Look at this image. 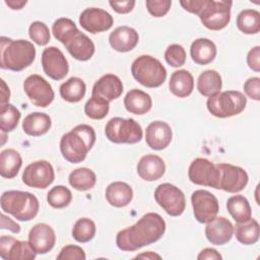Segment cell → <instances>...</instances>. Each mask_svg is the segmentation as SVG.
I'll list each match as a JSON object with an SVG mask.
<instances>
[{
    "mask_svg": "<svg viewBox=\"0 0 260 260\" xmlns=\"http://www.w3.org/2000/svg\"><path fill=\"white\" fill-rule=\"evenodd\" d=\"M166 232V221L154 212L144 214L138 221L117 234L116 244L122 251H136L158 241Z\"/></svg>",
    "mask_w": 260,
    "mask_h": 260,
    "instance_id": "1",
    "label": "cell"
},
{
    "mask_svg": "<svg viewBox=\"0 0 260 260\" xmlns=\"http://www.w3.org/2000/svg\"><path fill=\"white\" fill-rule=\"evenodd\" d=\"M95 138V131L91 126L87 124L75 126L61 137L60 150L63 157L71 164L81 162L92 148Z\"/></svg>",
    "mask_w": 260,
    "mask_h": 260,
    "instance_id": "2",
    "label": "cell"
},
{
    "mask_svg": "<svg viewBox=\"0 0 260 260\" xmlns=\"http://www.w3.org/2000/svg\"><path fill=\"white\" fill-rule=\"evenodd\" d=\"M0 44V66L2 69L18 72L32 64L36 58V48L32 43L26 40L1 37Z\"/></svg>",
    "mask_w": 260,
    "mask_h": 260,
    "instance_id": "3",
    "label": "cell"
},
{
    "mask_svg": "<svg viewBox=\"0 0 260 260\" xmlns=\"http://www.w3.org/2000/svg\"><path fill=\"white\" fill-rule=\"evenodd\" d=\"M0 204L4 212L13 215L20 221H29L35 218L40 208L39 200L34 194L19 190L3 192Z\"/></svg>",
    "mask_w": 260,
    "mask_h": 260,
    "instance_id": "4",
    "label": "cell"
},
{
    "mask_svg": "<svg viewBox=\"0 0 260 260\" xmlns=\"http://www.w3.org/2000/svg\"><path fill=\"white\" fill-rule=\"evenodd\" d=\"M131 73L143 86L154 88L160 86L167 78V70L159 60L149 55H141L131 65Z\"/></svg>",
    "mask_w": 260,
    "mask_h": 260,
    "instance_id": "5",
    "label": "cell"
},
{
    "mask_svg": "<svg viewBox=\"0 0 260 260\" xmlns=\"http://www.w3.org/2000/svg\"><path fill=\"white\" fill-rule=\"evenodd\" d=\"M247 105V98L238 90H225L209 96L206 107L217 118H229L242 113Z\"/></svg>",
    "mask_w": 260,
    "mask_h": 260,
    "instance_id": "6",
    "label": "cell"
},
{
    "mask_svg": "<svg viewBox=\"0 0 260 260\" xmlns=\"http://www.w3.org/2000/svg\"><path fill=\"white\" fill-rule=\"evenodd\" d=\"M106 137L114 143L134 144L142 139L141 126L134 119L115 117L109 120L105 127Z\"/></svg>",
    "mask_w": 260,
    "mask_h": 260,
    "instance_id": "7",
    "label": "cell"
},
{
    "mask_svg": "<svg viewBox=\"0 0 260 260\" xmlns=\"http://www.w3.org/2000/svg\"><path fill=\"white\" fill-rule=\"evenodd\" d=\"M232 1L206 0V3L198 14L202 24L211 30L224 28L231 20Z\"/></svg>",
    "mask_w": 260,
    "mask_h": 260,
    "instance_id": "8",
    "label": "cell"
},
{
    "mask_svg": "<svg viewBox=\"0 0 260 260\" xmlns=\"http://www.w3.org/2000/svg\"><path fill=\"white\" fill-rule=\"evenodd\" d=\"M156 203L171 216L181 215L186 207L184 193L173 184L164 183L156 187L154 191Z\"/></svg>",
    "mask_w": 260,
    "mask_h": 260,
    "instance_id": "9",
    "label": "cell"
},
{
    "mask_svg": "<svg viewBox=\"0 0 260 260\" xmlns=\"http://www.w3.org/2000/svg\"><path fill=\"white\" fill-rule=\"evenodd\" d=\"M23 89L28 100L37 107L46 108L55 98L51 84L39 74L27 76L23 82Z\"/></svg>",
    "mask_w": 260,
    "mask_h": 260,
    "instance_id": "10",
    "label": "cell"
},
{
    "mask_svg": "<svg viewBox=\"0 0 260 260\" xmlns=\"http://www.w3.org/2000/svg\"><path fill=\"white\" fill-rule=\"evenodd\" d=\"M188 177L196 185L218 189L219 171L216 165L207 158H195L189 166Z\"/></svg>",
    "mask_w": 260,
    "mask_h": 260,
    "instance_id": "11",
    "label": "cell"
},
{
    "mask_svg": "<svg viewBox=\"0 0 260 260\" xmlns=\"http://www.w3.org/2000/svg\"><path fill=\"white\" fill-rule=\"evenodd\" d=\"M191 203L195 218L201 223L211 221L218 213L217 198L207 190H196L191 195Z\"/></svg>",
    "mask_w": 260,
    "mask_h": 260,
    "instance_id": "12",
    "label": "cell"
},
{
    "mask_svg": "<svg viewBox=\"0 0 260 260\" xmlns=\"http://www.w3.org/2000/svg\"><path fill=\"white\" fill-rule=\"evenodd\" d=\"M55 179L53 166L47 160H36L24 169L22 182L31 188L45 189L49 187Z\"/></svg>",
    "mask_w": 260,
    "mask_h": 260,
    "instance_id": "13",
    "label": "cell"
},
{
    "mask_svg": "<svg viewBox=\"0 0 260 260\" xmlns=\"http://www.w3.org/2000/svg\"><path fill=\"white\" fill-rule=\"evenodd\" d=\"M216 167L219 171L218 189L229 193H238L247 186L249 177L241 167L231 164H217Z\"/></svg>",
    "mask_w": 260,
    "mask_h": 260,
    "instance_id": "14",
    "label": "cell"
},
{
    "mask_svg": "<svg viewBox=\"0 0 260 260\" xmlns=\"http://www.w3.org/2000/svg\"><path fill=\"white\" fill-rule=\"evenodd\" d=\"M44 72L54 80L63 79L69 71L68 61L61 50L56 47L46 48L42 53Z\"/></svg>",
    "mask_w": 260,
    "mask_h": 260,
    "instance_id": "15",
    "label": "cell"
},
{
    "mask_svg": "<svg viewBox=\"0 0 260 260\" xmlns=\"http://www.w3.org/2000/svg\"><path fill=\"white\" fill-rule=\"evenodd\" d=\"M113 16L102 8H86L79 16V24L81 27L91 34L106 31L113 26Z\"/></svg>",
    "mask_w": 260,
    "mask_h": 260,
    "instance_id": "16",
    "label": "cell"
},
{
    "mask_svg": "<svg viewBox=\"0 0 260 260\" xmlns=\"http://www.w3.org/2000/svg\"><path fill=\"white\" fill-rule=\"evenodd\" d=\"M37 253L28 242L18 241L13 237L1 236L0 256L5 260H34Z\"/></svg>",
    "mask_w": 260,
    "mask_h": 260,
    "instance_id": "17",
    "label": "cell"
},
{
    "mask_svg": "<svg viewBox=\"0 0 260 260\" xmlns=\"http://www.w3.org/2000/svg\"><path fill=\"white\" fill-rule=\"evenodd\" d=\"M28 243L37 254H46L55 246V232L47 223H37L29 231Z\"/></svg>",
    "mask_w": 260,
    "mask_h": 260,
    "instance_id": "18",
    "label": "cell"
},
{
    "mask_svg": "<svg viewBox=\"0 0 260 260\" xmlns=\"http://www.w3.org/2000/svg\"><path fill=\"white\" fill-rule=\"evenodd\" d=\"M172 137V128L167 122L153 121L146 127L145 141L151 149H165L171 143Z\"/></svg>",
    "mask_w": 260,
    "mask_h": 260,
    "instance_id": "19",
    "label": "cell"
},
{
    "mask_svg": "<svg viewBox=\"0 0 260 260\" xmlns=\"http://www.w3.org/2000/svg\"><path fill=\"white\" fill-rule=\"evenodd\" d=\"M233 235L234 225L223 216H215L205 226L206 239L216 246H221L230 242Z\"/></svg>",
    "mask_w": 260,
    "mask_h": 260,
    "instance_id": "20",
    "label": "cell"
},
{
    "mask_svg": "<svg viewBox=\"0 0 260 260\" xmlns=\"http://www.w3.org/2000/svg\"><path fill=\"white\" fill-rule=\"evenodd\" d=\"M123 92V83L121 79L112 73L100 77L92 86V96L103 98L109 103L118 99Z\"/></svg>",
    "mask_w": 260,
    "mask_h": 260,
    "instance_id": "21",
    "label": "cell"
},
{
    "mask_svg": "<svg viewBox=\"0 0 260 260\" xmlns=\"http://www.w3.org/2000/svg\"><path fill=\"white\" fill-rule=\"evenodd\" d=\"M138 32L130 26L122 25L116 27L109 36V43L111 47L121 53L133 50L138 44Z\"/></svg>",
    "mask_w": 260,
    "mask_h": 260,
    "instance_id": "22",
    "label": "cell"
},
{
    "mask_svg": "<svg viewBox=\"0 0 260 260\" xmlns=\"http://www.w3.org/2000/svg\"><path fill=\"white\" fill-rule=\"evenodd\" d=\"M165 172V161L156 154L143 155L137 164V174L144 181H156L164 176Z\"/></svg>",
    "mask_w": 260,
    "mask_h": 260,
    "instance_id": "23",
    "label": "cell"
},
{
    "mask_svg": "<svg viewBox=\"0 0 260 260\" xmlns=\"http://www.w3.org/2000/svg\"><path fill=\"white\" fill-rule=\"evenodd\" d=\"M64 46L69 54L79 61H87L94 54L93 42L81 31L75 35Z\"/></svg>",
    "mask_w": 260,
    "mask_h": 260,
    "instance_id": "24",
    "label": "cell"
},
{
    "mask_svg": "<svg viewBox=\"0 0 260 260\" xmlns=\"http://www.w3.org/2000/svg\"><path fill=\"white\" fill-rule=\"evenodd\" d=\"M124 106L131 114L144 115L151 109L152 100L145 91L133 88L126 93L124 98Z\"/></svg>",
    "mask_w": 260,
    "mask_h": 260,
    "instance_id": "25",
    "label": "cell"
},
{
    "mask_svg": "<svg viewBox=\"0 0 260 260\" xmlns=\"http://www.w3.org/2000/svg\"><path fill=\"white\" fill-rule=\"evenodd\" d=\"M190 55L192 60L199 65H206L211 63L216 56V46L209 39H196L190 48Z\"/></svg>",
    "mask_w": 260,
    "mask_h": 260,
    "instance_id": "26",
    "label": "cell"
},
{
    "mask_svg": "<svg viewBox=\"0 0 260 260\" xmlns=\"http://www.w3.org/2000/svg\"><path fill=\"white\" fill-rule=\"evenodd\" d=\"M133 198V190L125 182H113L106 189V199L114 207L127 206Z\"/></svg>",
    "mask_w": 260,
    "mask_h": 260,
    "instance_id": "27",
    "label": "cell"
},
{
    "mask_svg": "<svg viewBox=\"0 0 260 260\" xmlns=\"http://www.w3.org/2000/svg\"><path fill=\"white\" fill-rule=\"evenodd\" d=\"M169 88L171 92L178 98H187L194 88V79L192 74L185 69H180L172 73Z\"/></svg>",
    "mask_w": 260,
    "mask_h": 260,
    "instance_id": "28",
    "label": "cell"
},
{
    "mask_svg": "<svg viewBox=\"0 0 260 260\" xmlns=\"http://www.w3.org/2000/svg\"><path fill=\"white\" fill-rule=\"evenodd\" d=\"M52 125V120L48 114L35 112L28 114L22 122V130L29 136H42L46 134Z\"/></svg>",
    "mask_w": 260,
    "mask_h": 260,
    "instance_id": "29",
    "label": "cell"
},
{
    "mask_svg": "<svg viewBox=\"0 0 260 260\" xmlns=\"http://www.w3.org/2000/svg\"><path fill=\"white\" fill-rule=\"evenodd\" d=\"M22 166V158L18 151L6 148L0 153V175L6 179L16 177Z\"/></svg>",
    "mask_w": 260,
    "mask_h": 260,
    "instance_id": "30",
    "label": "cell"
},
{
    "mask_svg": "<svg viewBox=\"0 0 260 260\" xmlns=\"http://www.w3.org/2000/svg\"><path fill=\"white\" fill-rule=\"evenodd\" d=\"M222 87V80L219 73L215 70L203 71L197 79V89L204 96H212Z\"/></svg>",
    "mask_w": 260,
    "mask_h": 260,
    "instance_id": "31",
    "label": "cell"
},
{
    "mask_svg": "<svg viewBox=\"0 0 260 260\" xmlns=\"http://www.w3.org/2000/svg\"><path fill=\"white\" fill-rule=\"evenodd\" d=\"M86 85L79 77H70L60 85V95L68 103H78L85 95Z\"/></svg>",
    "mask_w": 260,
    "mask_h": 260,
    "instance_id": "32",
    "label": "cell"
},
{
    "mask_svg": "<svg viewBox=\"0 0 260 260\" xmlns=\"http://www.w3.org/2000/svg\"><path fill=\"white\" fill-rule=\"evenodd\" d=\"M234 233L237 240L244 245H253L258 242L260 228L256 219L250 218L244 222H237L234 226Z\"/></svg>",
    "mask_w": 260,
    "mask_h": 260,
    "instance_id": "33",
    "label": "cell"
},
{
    "mask_svg": "<svg viewBox=\"0 0 260 260\" xmlns=\"http://www.w3.org/2000/svg\"><path fill=\"white\" fill-rule=\"evenodd\" d=\"M226 208L236 222H244L251 218L252 209L250 203L243 195H235L228 199Z\"/></svg>",
    "mask_w": 260,
    "mask_h": 260,
    "instance_id": "34",
    "label": "cell"
},
{
    "mask_svg": "<svg viewBox=\"0 0 260 260\" xmlns=\"http://www.w3.org/2000/svg\"><path fill=\"white\" fill-rule=\"evenodd\" d=\"M68 181L77 191H87L95 185L96 176L94 172L88 168H78L70 173Z\"/></svg>",
    "mask_w": 260,
    "mask_h": 260,
    "instance_id": "35",
    "label": "cell"
},
{
    "mask_svg": "<svg viewBox=\"0 0 260 260\" xmlns=\"http://www.w3.org/2000/svg\"><path fill=\"white\" fill-rule=\"evenodd\" d=\"M238 28L246 35H255L260 30V13L255 9H244L237 16Z\"/></svg>",
    "mask_w": 260,
    "mask_h": 260,
    "instance_id": "36",
    "label": "cell"
},
{
    "mask_svg": "<svg viewBox=\"0 0 260 260\" xmlns=\"http://www.w3.org/2000/svg\"><path fill=\"white\" fill-rule=\"evenodd\" d=\"M52 32L59 42L65 45L75 35L79 32V29L71 19L66 17H61L54 21L52 26Z\"/></svg>",
    "mask_w": 260,
    "mask_h": 260,
    "instance_id": "37",
    "label": "cell"
},
{
    "mask_svg": "<svg viewBox=\"0 0 260 260\" xmlns=\"http://www.w3.org/2000/svg\"><path fill=\"white\" fill-rule=\"evenodd\" d=\"M95 223L87 217L76 220L72 229V237L78 243H87L93 239L95 235Z\"/></svg>",
    "mask_w": 260,
    "mask_h": 260,
    "instance_id": "38",
    "label": "cell"
},
{
    "mask_svg": "<svg viewBox=\"0 0 260 260\" xmlns=\"http://www.w3.org/2000/svg\"><path fill=\"white\" fill-rule=\"evenodd\" d=\"M20 112L16 107L11 104H6L1 106L0 111V129L1 131L7 133L13 131L20 119Z\"/></svg>",
    "mask_w": 260,
    "mask_h": 260,
    "instance_id": "39",
    "label": "cell"
},
{
    "mask_svg": "<svg viewBox=\"0 0 260 260\" xmlns=\"http://www.w3.org/2000/svg\"><path fill=\"white\" fill-rule=\"evenodd\" d=\"M110 110V103L103 98L92 96L86 102L84 106L85 115L93 120L104 119Z\"/></svg>",
    "mask_w": 260,
    "mask_h": 260,
    "instance_id": "40",
    "label": "cell"
},
{
    "mask_svg": "<svg viewBox=\"0 0 260 260\" xmlns=\"http://www.w3.org/2000/svg\"><path fill=\"white\" fill-rule=\"evenodd\" d=\"M71 200V191L62 185L53 187L47 194V201L54 208H64L69 205Z\"/></svg>",
    "mask_w": 260,
    "mask_h": 260,
    "instance_id": "41",
    "label": "cell"
},
{
    "mask_svg": "<svg viewBox=\"0 0 260 260\" xmlns=\"http://www.w3.org/2000/svg\"><path fill=\"white\" fill-rule=\"evenodd\" d=\"M28 36L39 46H45L50 42L51 35L49 27L42 21H34L28 27Z\"/></svg>",
    "mask_w": 260,
    "mask_h": 260,
    "instance_id": "42",
    "label": "cell"
},
{
    "mask_svg": "<svg viewBox=\"0 0 260 260\" xmlns=\"http://www.w3.org/2000/svg\"><path fill=\"white\" fill-rule=\"evenodd\" d=\"M165 59L172 67H181L186 62V51L181 45L172 44L165 52Z\"/></svg>",
    "mask_w": 260,
    "mask_h": 260,
    "instance_id": "43",
    "label": "cell"
},
{
    "mask_svg": "<svg viewBox=\"0 0 260 260\" xmlns=\"http://www.w3.org/2000/svg\"><path fill=\"white\" fill-rule=\"evenodd\" d=\"M146 8L148 12L154 17H162L165 16L172 5V1L170 0H146L145 2Z\"/></svg>",
    "mask_w": 260,
    "mask_h": 260,
    "instance_id": "44",
    "label": "cell"
},
{
    "mask_svg": "<svg viewBox=\"0 0 260 260\" xmlns=\"http://www.w3.org/2000/svg\"><path fill=\"white\" fill-rule=\"evenodd\" d=\"M86 256L83 249L76 245H67L62 248L57 255L58 260H85Z\"/></svg>",
    "mask_w": 260,
    "mask_h": 260,
    "instance_id": "45",
    "label": "cell"
},
{
    "mask_svg": "<svg viewBox=\"0 0 260 260\" xmlns=\"http://www.w3.org/2000/svg\"><path fill=\"white\" fill-rule=\"evenodd\" d=\"M244 91L250 99L254 101H259L260 100V78L257 76L248 78L244 83Z\"/></svg>",
    "mask_w": 260,
    "mask_h": 260,
    "instance_id": "46",
    "label": "cell"
},
{
    "mask_svg": "<svg viewBox=\"0 0 260 260\" xmlns=\"http://www.w3.org/2000/svg\"><path fill=\"white\" fill-rule=\"evenodd\" d=\"M247 64L255 72L260 71V47L252 48L247 55Z\"/></svg>",
    "mask_w": 260,
    "mask_h": 260,
    "instance_id": "47",
    "label": "cell"
},
{
    "mask_svg": "<svg viewBox=\"0 0 260 260\" xmlns=\"http://www.w3.org/2000/svg\"><path fill=\"white\" fill-rule=\"evenodd\" d=\"M112 9L115 10L117 13L125 14L132 11L135 6L134 0H126V1H109Z\"/></svg>",
    "mask_w": 260,
    "mask_h": 260,
    "instance_id": "48",
    "label": "cell"
},
{
    "mask_svg": "<svg viewBox=\"0 0 260 260\" xmlns=\"http://www.w3.org/2000/svg\"><path fill=\"white\" fill-rule=\"evenodd\" d=\"M206 0H182L180 1L181 6L188 12L199 14L204 7Z\"/></svg>",
    "mask_w": 260,
    "mask_h": 260,
    "instance_id": "49",
    "label": "cell"
},
{
    "mask_svg": "<svg viewBox=\"0 0 260 260\" xmlns=\"http://www.w3.org/2000/svg\"><path fill=\"white\" fill-rule=\"evenodd\" d=\"M1 229L9 230L14 234H18L20 232V225L13 221L10 217L6 216L4 213L1 214Z\"/></svg>",
    "mask_w": 260,
    "mask_h": 260,
    "instance_id": "50",
    "label": "cell"
},
{
    "mask_svg": "<svg viewBox=\"0 0 260 260\" xmlns=\"http://www.w3.org/2000/svg\"><path fill=\"white\" fill-rule=\"evenodd\" d=\"M221 258V255L215 249L212 248L203 249L197 256L198 260H219Z\"/></svg>",
    "mask_w": 260,
    "mask_h": 260,
    "instance_id": "51",
    "label": "cell"
},
{
    "mask_svg": "<svg viewBox=\"0 0 260 260\" xmlns=\"http://www.w3.org/2000/svg\"><path fill=\"white\" fill-rule=\"evenodd\" d=\"M0 81H1V106H4L8 104V101L10 98V90L3 79H1Z\"/></svg>",
    "mask_w": 260,
    "mask_h": 260,
    "instance_id": "52",
    "label": "cell"
},
{
    "mask_svg": "<svg viewBox=\"0 0 260 260\" xmlns=\"http://www.w3.org/2000/svg\"><path fill=\"white\" fill-rule=\"evenodd\" d=\"M5 4L13 10H19L26 4L25 0H5Z\"/></svg>",
    "mask_w": 260,
    "mask_h": 260,
    "instance_id": "53",
    "label": "cell"
},
{
    "mask_svg": "<svg viewBox=\"0 0 260 260\" xmlns=\"http://www.w3.org/2000/svg\"><path fill=\"white\" fill-rule=\"evenodd\" d=\"M135 258H143V259H155V258H157V259H160V256L158 254H155L153 252L148 251V252H144L142 254L137 255Z\"/></svg>",
    "mask_w": 260,
    "mask_h": 260,
    "instance_id": "54",
    "label": "cell"
}]
</instances>
